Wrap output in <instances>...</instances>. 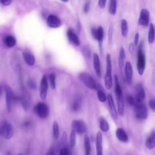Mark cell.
I'll use <instances>...</instances> for the list:
<instances>
[{
  "mask_svg": "<svg viewBox=\"0 0 155 155\" xmlns=\"http://www.w3.org/2000/svg\"><path fill=\"white\" fill-rule=\"evenodd\" d=\"M17 155H23L22 153H19V154H18Z\"/></svg>",
  "mask_w": 155,
  "mask_h": 155,
  "instance_id": "cell-53",
  "label": "cell"
},
{
  "mask_svg": "<svg viewBox=\"0 0 155 155\" xmlns=\"http://www.w3.org/2000/svg\"><path fill=\"white\" fill-rule=\"evenodd\" d=\"M4 42L7 47L11 48L16 45V40L14 36L12 35H7L4 38Z\"/></svg>",
  "mask_w": 155,
  "mask_h": 155,
  "instance_id": "cell-22",
  "label": "cell"
},
{
  "mask_svg": "<svg viewBox=\"0 0 155 155\" xmlns=\"http://www.w3.org/2000/svg\"><path fill=\"white\" fill-rule=\"evenodd\" d=\"M145 145L148 149L152 150L155 147V132L153 130L151 134L149 135V136L147 137L146 142H145Z\"/></svg>",
  "mask_w": 155,
  "mask_h": 155,
  "instance_id": "cell-18",
  "label": "cell"
},
{
  "mask_svg": "<svg viewBox=\"0 0 155 155\" xmlns=\"http://www.w3.org/2000/svg\"><path fill=\"white\" fill-rule=\"evenodd\" d=\"M127 101L128 103L130 105L133 106V107H134L136 104H137V102H136V99H135V98H134V96H131V95L127 96Z\"/></svg>",
  "mask_w": 155,
  "mask_h": 155,
  "instance_id": "cell-36",
  "label": "cell"
},
{
  "mask_svg": "<svg viewBox=\"0 0 155 155\" xmlns=\"http://www.w3.org/2000/svg\"><path fill=\"white\" fill-rule=\"evenodd\" d=\"M77 28H78V33H80V32H81V24H80V22L79 21V20L78 21Z\"/></svg>",
  "mask_w": 155,
  "mask_h": 155,
  "instance_id": "cell-49",
  "label": "cell"
},
{
  "mask_svg": "<svg viewBox=\"0 0 155 155\" xmlns=\"http://www.w3.org/2000/svg\"><path fill=\"white\" fill-rule=\"evenodd\" d=\"M93 66L96 72V75L99 77H101V64L99 57L97 53H94L93 54Z\"/></svg>",
  "mask_w": 155,
  "mask_h": 155,
  "instance_id": "cell-15",
  "label": "cell"
},
{
  "mask_svg": "<svg viewBox=\"0 0 155 155\" xmlns=\"http://www.w3.org/2000/svg\"><path fill=\"white\" fill-rule=\"evenodd\" d=\"M129 48H130V52H133V51L134 50V45H133L132 43H131L130 44V46H129Z\"/></svg>",
  "mask_w": 155,
  "mask_h": 155,
  "instance_id": "cell-48",
  "label": "cell"
},
{
  "mask_svg": "<svg viewBox=\"0 0 155 155\" xmlns=\"http://www.w3.org/2000/svg\"><path fill=\"white\" fill-rule=\"evenodd\" d=\"M148 105H149V107H150V108L151 109V110L153 112H154V111H155V100H154V99H150L149 101Z\"/></svg>",
  "mask_w": 155,
  "mask_h": 155,
  "instance_id": "cell-42",
  "label": "cell"
},
{
  "mask_svg": "<svg viewBox=\"0 0 155 155\" xmlns=\"http://www.w3.org/2000/svg\"><path fill=\"white\" fill-rule=\"evenodd\" d=\"M48 84L47 76L43 75L41 80L40 85H39V95L42 100H45L47 95Z\"/></svg>",
  "mask_w": 155,
  "mask_h": 155,
  "instance_id": "cell-8",
  "label": "cell"
},
{
  "mask_svg": "<svg viewBox=\"0 0 155 155\" xmlns=\"http://www.w3.org/2000/svg\"><path fill=\"white\" fill-rule=\"evenodd\" d=\"M113 28L112 27H110L108 30V41L109 42L111 43L113 39Z\"/></svg>",
  "mask_w": 155,
  "mask_h": 155,
  "instance_id": "cell-41",
  "label": "cell"
},
{
  "mask_svg": "<svg viewBox=\"0 0 155 155\" xmlns=\"http://www.w3.org/2000/svg\"><path fill=\"white\" fill-rule=\"evenodd\" d=\"M70 144V147L71 148L74 147L76 144V133L73 130H71V131Z\"/></svg>",
  "mask_w": 155,
  "mask_h": 155,
  "instance_id": "cell-34",
  "label": "cell"
},
{
  "mask_svg": "<svg viewBox=\"0 0 155 155\" xmlns=\"http://www.w3.org/2000/svg\"><path fill=\"white\" fill-rule=\"evenodd\" d=\"M2 87L0 86V96H1V94H2Z\"/></svg>",
  "mask_w": 155,
  "mask_h": 155,
  "instance_id": "cell-51",
  "label": "cell"
},
{
  "mask_svg": "<svg viewBox=\"0 0 155 155\" xmlns=\"http://www.w3.org/2000/svg\"><path fill=\"white\" fill-rule=\"evenodd\" d=\"M127 155H130V154H127Z\"/></svg>",
  "mask_w": 155,
  "mask_h": 155,
  "instance_id": "cell-54",
  "label": "cell"
},
{
  "mask_svg": "<svg viewBox=\"0 0 155 155\" xmlns=\"http://www.w3.org/2000/svg\"><path fill=\"white\" fill-rule=\"evenodd\" d=\"M120 28H121V33L124 37H126L128 31V25L126 20L122 19L120 22Z\"/></svg>",
  "mask_w": 155,
  "mask_h": 155,
  "instance_id": "cell-27",
  "label": "cell"
},
{
  "mask_svg": "<svg viewBox=\"0 0 155 155\" xmlns=\"http://www.w3.org/2000/svg\"><path fill=\"white\" fill-rule=\"evenodd\" d=\"M14 130L12 125L7 120H4L0 125V135L5 139H10L13 136Z\"/></svg>",
  "mask_w": 155,
  "mask_h": 155,
  "instance_id": "cell-2",
  "label": "cell"
},
{
  "mask_svg": "<svg viewBox=\"0 0 155 155\" xmlns=\"http://www.w3.org/2000/svg\"><path fill=\"white\" fill-rule=\"evenodd\" d=\"M21 104L25 110H27L30 107V102L26 98L23 97L21 99Z\"/></svg>",
  "mask_w": 155,
  "mask_h": 155,
  "instance_id": "cell-37",
  "label": "cell"
},
{
  "mask_svg": "<svg viewBox=\"0 0 155 155\" xmlns=\"http://www.w3.org/2000/svg\"><path fill=\"white\" fill-rule=\"evenodd\" d=\"M12 1L10 0H4V1H0V4L4 6H8L12 3Z\"/></svg>",
  "mask_w": 155,
  "mask_h": 155,
  "instance_id": "cell-45",
  "label": "cell"
},
{
  "mask_svg": "<svg viewBox=\"0 0 155 155\" xmlns=\"http://www.w3.org/2000/svg\"><path fill=\"white\" fill-rule=\"evenodd\" d=\"M136 93L134 98L137 102V104L143 103L145 97V93L143 86L140 84H137L135 87Z\"/></svg>",
  "mask_w": 155,
  "mask_h": 155,
  "instance_id": "cell-9",
  "label": "cell"
},
{
  "mask_svg": "<svg viewBox=\"0 0 155 155\" xmlns=\"http://www.w3.org/2000/svg\"><path fill=\"white\" fill-rule=\"evenodd\" d=\"M82 52L84 55L87 58H89L90 57L91 55V51L90 48L88 47V46H85L84 48L82 50Z\"/></svg>",
  "mask_w": 155,
  "mask_h": 155,
  "instance_id": "cell-38",
  "label": "cell"
},
{
  "mask_svg": "<svg viewBox=\"0 0 155 155\" xmlns=\"http://www.w3.org/2000/svg\"><path fill=\"white\" fill-rule=\"evenodd\" d=\"M4 90L5 93V102L7 110L8 112H10L12 109V105L14 101L15 100V96L13 92V90L10 86L6 85L4 87Z\"/></svg>",
  "mask_w": 155,
  "mask_h": 155,
  "instance_id": "cell-5",
  "label": "cell"
},
{
  "mask_svg": "<svg viewBox=\"0 0 155 155\" xmlns=\"http://www.w3.org/2000/svg\"><path fill=\"white\" fill-rule=\"evenodd\" d=\"M67 35L70 41H71L75 45H77V46L79 45L80 41H79V38L71 28H69L67 30Z\"/></svg>",
  "mask_w": 155,
  "mask_h": 155,
  "instance_id": "cell-16",
  "label": "cell"
},
{
  "mask_svg": "<svg viewBox=\"0 0 155 155\" xmlns=\"http://www.w3.org/2000/svg\"><path fill=\"white\" fill-rule=\"evenodd\" d=\"M90 1H86L84 6V13H88L90 10Z\"/></svg>",
  "mask_w": 155,
  "mask_h": 155,
  "instance_id": "cell-43",
  "label": "cell"
},
{
  "mask_svg": "<svg viewBox=\"0 0 155 155\" xmlns=\"http://www.w3.org/2000/svg\"><path fill=\"white\" fill-rule=\"evenodd\" d=\"M145 68V55L143 50L142 43L139 45L137 53V69L139 74L142 75Z\"/></svg>",
  "mask_w": 155,
  "mask_h": 155,
  "instance_id": "cell-3",
  "label": "cell"
},
{
  "mask_svg": "<svg viewBox=\"0 0 155 155\" xmlns=\"http://www.w3.org/2000/svg\"><path fill=\"white\" fill-rule=\"evenodd\" d=\"M27 85L31 89H35L36 87L35 82L31 79H28L27 80Z\"/></svg>",
  "mask_w": 155,
  "mask_h": 155,
  "instance_id": "cell-39",
  "label": "cell"
},
{
  "mask_svg": "<svg viewBox=\"0 0 155 155\" xmlns=\"http://www.w3.org/2000/svg\"><path fill=\"white\" fill-rule=\"evenodd\" d=\"M24 59L26 64L29 66H33L35 63V56L30 53L24 51L22 53Z\"/></svg>",
  "mask_w": 155,
  "mask_h": 155,
  "instance_id": "cell-20",
  "label": "cell"
},
{
  "mask_svg": "<svg viewBox=\"0 0 155 155\" xmlns=\"http://www.w3.org/2000/svg\"><path fill=\"white\" fill-rule=\"evenodd\" d=\"M134 113L137 119H145L148 116V110L143 104H137L134 107Z\"/></svg>",
  "mask_w": 155,
  "mask_h": 155,
  "instance_id": "cell-6",
  "label": "cell"
},
{
  "mask_svg": "<svg viewBox=\"0 0 155 155\" xmlns=\"http://www.w3.org/2000/svg\"><path fill=\"white\" fill-rule=\"evenodd\" d=\"M139 33H136L134 35V45H137L139 42Z\"/></svg>",
  "mask_w": 155,
  "mask_h": 155,
  "instance_id": "cell-47",
  "label": "cell"
},
{
  "mask_svg": "<svg viewBox=\"0 0 155 155\" xmlns=\"http://www.w3.org/2000/svg\"><path fill=\"white\" fill-rule=\"evenodd\" d=\"M99 127L101 130L104 132L108 131L110 128V126L107 120L102 117L99 119Z\"/></svg>",
  "mask_w": 155,
  "mask_h": 155,
  "instance_id": "cell-26",
  "label": "cell"
},
{
  "mask_svg": "<svg viewBox=\"0 0 155 155\" xmlns=\"http://www.w3.org/2000/svg\"><path fill=\"white\" fill-rule=\"evenodd\" d=\"M104 35V29H103V28L101 26H100V27H99L97 28V35H96V40H97L98 41L99 46L101 51V49H102V41H103Z\"/></svg>",
  "mask_w": 155,
  "mask_h": 155,
  "instance_id": "cell-21",
  "label": "cell"
},
{
  "mask_svg": "<svg viewBox=\"0 0 155 155\" xmlns=\"http://www.w3.org/2000/svg\"><path fill=\"white\" fill-rule=\"evenodd\" d=\"M117 11V1L115 0H111L109 5V12L111 15H114Z\"/></svg>",
  "mask_w": 155,
  "mask_h": 155,
  "instance_id": "cell-29",
  "label": "cell"
},
{
  "mask_svg": "<svg viewBox=\"0 0 155 155\" xmlns=\"http://www.w3.org/2000/svg\"><path fill=\"white\" fill-rule=\"evenodd\" d=\"M116 136L117 138L121 142H126L128 140V137L126 132L122 128H118L116 131Z\"/></svg>",
  "mask_w": 155,
  "mask_h": 155,
  "instance_id": "cell-19",
  "label": "cell"
},
{
  "mask_svg": "<svg viewBox=\"0 0 155 155\" xmlns=\"http://www.w3.org/2000/svg\"><path fill=\"white\" fill-rule=\"evenodd\" d=\"M53 135L54 139H57L59 135V125L56 121H54L53 124Z\"/></svg>",
  "mask_w": 155,
  "mask_h": 155,
  "instance_id": "cell-31",
  "label": "cell"
},
{
  "mask_svg": "<svg viewBox=\"0 0 155 155\" xmlns=\"http://www.w3.org/2000/svg\"><path fill=\"white\" fill-rule=\"evenodd\" d=\"M107 99L108 104V106H109V110H110V114H111L112 118L114 120H117V117H118V116H117L118 114H117V112L116 109L112 95L111 94H108L107 95Z\"/></svg>",
  "mask_w": 155,
  "mask_h": 155,
  "instance_id": "cell-11",
  "label": "cell"
},
{
  "mask_svg": "<svg viewBox=\"0 0 155 155\" xmlns=\"http://www.w3.org/2000/svg\"><path fill=\"white\" fill-rule=\"evenodd\" d=\"M150 21V13L147 9L143 8L139 15V18L138 19V24L140 25H142L144 27L148 26L149 24Z\"/></svg>",
  "mask_w": 155,
  "mask_h": 155,
  "instance_id": "cell-10",
  "label": "cell"
},
{
  "mask_svg": "<svg viewBox=\"0 0 155 155\" xmlns=\"http://www.w3.org/2000/svg\"><path fill=\"white\" fill-rule=\"evenodd\" d=\"M125 58V50L123 47H121L119 50V59H118V64L119 68L122 70L123 68L124 64V61Z\"/></svg>",
  "mask_w": 155,
  "mask_h": 155,
  "instance_id": "cell-24",
  "label": "cell"
},
{
  "mask_svg": "<svg viewBox=\"0 0 155 155\" xmlns=\"http://www.w3.org/2000/svg\"><path fill=\"white\" fill-rule=\"evenodd\" d=\"M30 125V122H26L24 124V127H28Z\"/></svg>",
  "mask_w": 155,
  "mask_h": 155,
  "instance_id": "cell-50",
  "label": "cell"
},
{
  "mask_svg": "<svg viewBox=\"0 0 155 155\" xmlns=\"http://www.w3.org/2000/svg\"><path fill=\"white\" fill-rule=\"evenodd\" d=\"M6 155H12V154L10 153V152H7V154H6Z\"/></svg>",
  "mask_w": 155,
  "mask_h": 155,
  "instance_id": "cell-52",
  "label": "cell"
},
{
  "mask_svg": "<svg viewBox=\"0 0 155 155\" xmlns=\"http://www.w3.org/2000/svg\"><path fill=\"white\" fill-rule=\"evenodd\" d=\"M107 1L105 0H99L98 1V5L101 8H104L105 7Z\"/></svg>",
  "mask_w": 155,
  "mask_h": 155,
  "instance_id": "cell-46",
  "label": "cell"
},
{
  "mask_svg": "<svg viewBox=\"0 0 155 155\" xmlns=\"http://www.w3.org/2000/svg\"><path fill=\"white\" fill-rule=\"evenodd\" d=\"M97 98L100 102H105L107 101V96L103 91L101 90H97Z\"/></svg>",
  "mask_w": 155,
  "mask_h": 155,
  "instance_id": "cell-32",
  "label": "cell"
},
{
  "mask_svg": "<svg viewBox=\"0 0 155 155\" xmlns=\"http://www.w3.org/2000/svg\"><path fill=\"white\" fill-rule=\"evenodd\" d=\"M84 145L85 148V154L90 155L91 154V143L88 136L85 134L84 137Z\"/></svg>",
  "mask_w": 155,
  "mask_h": 155,
  "instance_id": "cell-23",
  "label": "cell"
},
{
  "mask_svg": "<svg viewBox=\"0 0 155 155\" xmlns=\"http://www.w3.org/2000/svg\"><path fill=\"white\" fill-rule=\"evenodd\" d=\"M106 61H107V68L105 73L111 74L112 71V65H111V56L110 54H107L106 56Z\"/></svg>",
  "mask_w": 155,
  "mask_h": 155,
  "instance_id": "cell-30",
  "label": "cell"
},
{
  "mask_svg": "<svg viewBox=\"0 0 155 155\" xmlns=\"http://www.w3.org/2000/svg\"><path fill=\"white\" fill-rule=\"evenodd\" d=\"M116 99H117V114L122 116L124 113V108H125L124 99L123 95L116 96Z\"/></svg>",
  "mask_w": 155,
  "mask_h": 155,
  "instance_id": "cell-17",
  "label": "cell"
},
{
  "mask_svg": "<svg viewBox=\"0 0 155 155\" xmlns=\"http://www.w3.org/2000/svg\"><path fill=\"white\" fill-rule=\"evenodd\" d=\"M133 71L131 63L130 62H127L125 64V75L127 83L130 84L133 80Z\"/></svg>",
  "mask_w": 155,
  "mask_h": 155,
  "instance_id": "cell-13",
  "label": "cell"
},
{
  "mask_svg": "<svg viewBox=\"0 0 155 155\" xmlns=\"http://www.w3.org/2000/svg\"><path fill=\"white\" fill-rule=\"evenodd\" d=\"M148 41L150 44H152L154 41V28L152 23L150 24L148 34Z\"/></svg>",
  "mask_w": 155,
  "mask_h": 155,
  "instance_id": "cell-28",
  "label": "cell"
},
{
  "mask_svg": "<svg viewBox=\"0 0 155 155\" xmlns=\"http://www.w3.org/2000/svg\"><path fill=\"white\" fill-rule=\"evenodd\" d=\"M78 78L87 88L91 90H97L98 86L93 78L88 73L82 72L78 74Z\"/></svg>",
  "mask_w": 155,
  "mask_h": 155,
  "instance_id": "cell-1",
  "label": "cell"
},
{
  "mask_svg": "<svg viewBox=\"0 0 155 155\" xmlns=\"http://www.w3.org/2000/svg\"><path fill=\"white\" fill-rule=\"evenodd\" d=\"M59 155H73L71 150L67 147H62L59 152Z\"/></svg>",
  "mask_w": 155,
  "mask_h": 155,
  "instance_id": "cell-35",
  "label": "cell"
},
{
  "mask_svg": "<svg viewBox=\"0 0 155 155\" xmlns=\"http://www.w3.org/2000/svg\"><path fill=\"white\" fill-rule=\"evenodd\" d=\"M104 83H105V86L107 90H110L111 88L112 85H113L111 74L105 73L104 76Z\"/></svg>",
  "mask_w": 155,
  "mask_h": 155,
  "instance_id": "cell-25",
  "label": "cell"
},
{
  "mask_svg": "<svg viewBox=\"0 0 155 155\" xmlns=\"http://www.w3.org/2000/svg\"><path fill=\"white\" fill-rule=\"evenodd\" d=\"M49 82L50 85L52 89H55L56 88V75L54 73H51L49 75Z\"/></svg>",
  "mask_w": 155,
  "mask_h": 155,
  "instance_id": "cell-33",
  "label": "cell"
},
{
  "mask_svg": "<svg viewBox=\"0 0 155 155\" xmlns=\"http://www.w3.org/2000/svg\"><path fill=\"white\" fill-rule=\"evenodd\" d=\"M47 24L51 28H58L61 25V21L57 16L50 15L47 19Z\"/></svg>",
  "mask_w": 155,
  "mask_h": 155,
  "instance_id": "cell-12",
  "label": "cell"
},
{
  "mask_svg": "<svg viewBox=\"0 0 155 155\" xmlns=\"http://www.w3.org/2000/svg\"><path fill=\"white\" fill-rule=\"evenodd\" d=\"M72 130L76 133L82 134L87 131V127L85 123L82 120H74L71 122Z\"/></svg>",
  "mask_w": 155,
  "mask_h": 155,
  "instance_id": "cell-7",
  "label": "cell"
},
{
  "mask_svg": "<svg viewBox=\"0 0 155 155\" xmlns=\"http://www.w3.org/2000/svg\"><path fill=\"white\" fill-rule=\"evenodd\" d=\"M34 111L41 119H45L49 115V108L47 105L43 102L38 103L34 107Z\"/></svg>",
  "mask_w": 155,
  "mask_h": 155,
  "instance_id": "cell-4",
  "label": "cell"
},
{
  "mask_svg": "<svg viewBox=\"0 0 155 155\" xmlns=\"http://www.w3.org/2000/svg\"><path fill=\"white\" fill-rule=\"evenodd\" d=\"M80 103L78 101H76L75 102L73 103V104L72 105V109L74 111H77L79 110V108H80Z\"/></svg>",
  "mask_w": 155,
  "mask_h": 155,
  "instance_id": "cell-44",
  "label": "cell"
},
{
  "mask_svg": "<svg viewBox=\"0 0 155 155\" xmlns=\"http://www.w3.org/2000/svg\"><path fill=\"white\" fill-rule=\"evenodd\" d=\"M96 154L97 155H103L102 134L101 131H99L96 134Z\"/></svg>",
  "mask_w": 155,
  "mask_h": 155,
  "instance_id": "cell-14",
  "label": "cell"
},
{
  "mask_svg": "<svg viewBox=\"0 0 155 155\" xmlns=\"http://www.w3.org/2000/svg\"><path fill=\"white\" fill-rule=\"evenodd\" d=\"M45 155H58V151L54 148H51L47 151Z\"/></svg>",
  "mask_w": 155,
  "mask_h": 155,
  "instance_id": "cell-40",
  "label": "cell"
}]
</instances>
